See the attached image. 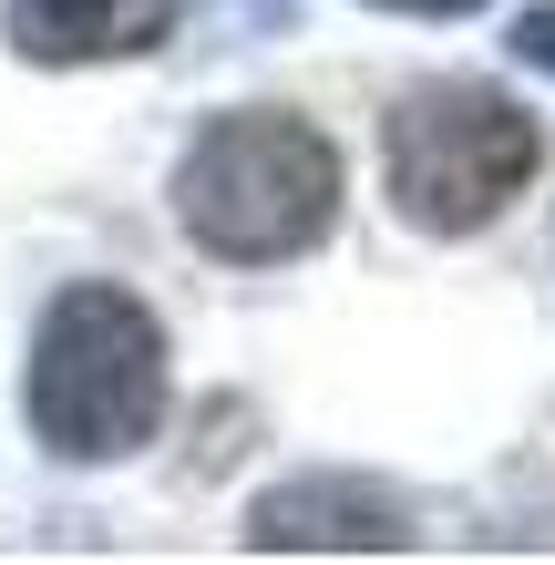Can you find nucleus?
Returning <instances> with one entry per match:
<instances>
[{"mask_svg":"<svg viewBox=\"0 0 555 565\" xmlns=\"http://www.w3.org/2000/svg\"><path fill=\"white\" fill-rule=\"evenodd\" d=\"M545 135L535 114H514L494 83H421L402 93V114L381 124V175H391V206L421 237H473L494 226L514 195L535 185Z\"/></svg>","mask_w":555,"mask_h":565,"instance_id":"7ed1b4c3","label":"nucleus"},{"mask_svg":"<svg viewBox=\"0 0 555 565\" xmlns=\"http://www.w3.org/2000/svg\"><path fill=\"white\" fill-rule=\"evenodd\" d=\"M175 402V360H166V319L114 278H73L52 288L42 329H31V371H21V422L52 462H124L166 431Z\"/></svg>","mask_w":555,"mask_h":565,"instance_id":"f257e3e1","label":"nucleus"},{"mask_svg":"<svg viewBox=\"0 0 555 565\" xmlns=\"http://www.w3.org/2000/svg\"><path fill=\"white\" fill-rule=\"evenodd\" d=\"M175 226L216 268H278L340 226V145L309 114L247 104L175 154Z\"/></svg>","mask_w":555,"mask_h":565,"instance_id":"f03ea898","label":"nucleus"},{"mask_svg":"<svg viewBox=\"0 0 555 565\" xmlns=\"http://www.w3.org/2000/svg\"><path fill=\"white\" fill-rule=\"evenodd\" d=\"M504 52L525 62V73H545V83H555V0H535V11L504 31Z\"/></svg>","mask_w":555,"mask_h":565,"instance_id":"423d86ee","label":"nucleus"},{"mask_svg":"<svg viewBox=\"0 0 555 565\" xmlns=\"http://www.w3.org/2000/svg\"><path fill=\"white\" fill-rule=\"evenodd\" d=\"M21 62L42 73H83V62H135L175 31V0H0Z\"/></svg>","mask_w":555,"mask_h":565,"instance_id":"39448f33","label":"nucleus"},{"mask_svg":"<svg viewBox=\"0 0 555 565\" xmlns=\"http://www.w3.org/2000/svg\"><path fill=\"white\" fill-rule=\"evenodd\" d=\"M412 504L371 473H288L247 504V555H402Z\"/></svg>","mask_w":555,"mask_h":565,"instance_id":"20e7f679","label":"nucleus"},{"mask_svg":"<svg viewBox=\"0 0 555 565\" xmlns=\"http://www.w3.org/2000/svg\"><path fill=\"white\" fill-rule=\"evenodd\" d=\"M361 11H412V21H463V11H483V0H361Z\"/></svg>","mask_w":555,"mask_h":565,"instance_id":"0eeeda50","label":"nucleus"}]
</instances>
